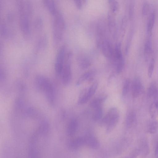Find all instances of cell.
Segmentation results:
<instances>
[{
	"instance_id": "6da1fadb",
	"label": "cell",
	"mask_w": 158,
	"mask_h": 158,
	"mask_svg": "<svg viewBox=\"0 0 158 158\" xmlns=\"http://www.w3.org/2000/svg\"><path fill=\"white\" fill-rule=\"evenodd\" d=\"M17 5L21 32L25 39H28L31 34V20L33 12L32 4L29 0H18Z\"/></svg>"
},
{
	"instance_id": "7a4b0ae2",
	"label": "cell",
	"mask_w": 158,
	"mask_h": 158,
	"mask_svg": "<svg viewBox=\"0 0 158 158\" xmlns=\"http://www.w3.org/2000/svg\"><path fill=\"white\" fill-rule=\"evenodd\" d=\"M34 81L37 88L44 93L49 103L52 105H53L55 91L51 81L46 76L38 75L35 77Z\"/></svg>"
},
{
	"instance_id": "3957f363",
	"label": "cell",
	"mask_w": 158,
	"mask_h": 158,
	"mask_svg": "<svg viewBox=\"0 0 158 158\" xmlns=\"http://www.w3.org/2000/svg\"><path fill=\"white\" fill-rule=\"evenodd\" d=\"M52 16L53 41L54 46H56L63 38L65 25L63 16L59 10Z\"/></svg>"
},
{
	"instance_id": "277c9868",
	"label": "cell",
	"mask_w": 158,
	"mask_h": 158,
	"mask_svg": "<svg viewBox=\"0 0 158 158\" xmlns=\"http://www.w3.org/2000/svg\"><path fill=\"white\" fill-rule=\"evenodd\" d=\"M72 56L70 52L66 53L64 63L60 77L62 83L65 85H68L71 80L72 74L70 60Z\"/></svg>"
},
{
	"instance_id": "5b68a950",
	"label": "cell",
	"mask_w": 158,
	"mask_h": 158,
	"mask_svg": "<svg viewBox=\"0 0 158 158\" xmlns=\"http://www.w3.org/2000/svg\"><path fill=\"white\" fill-rule=\"evenodd\" d=\"M66 54V46L63 45L60 48L57 52L55 62V73L59 77L64 63Z\"/></svg>"
},
{
	"instance_id": "8992f818",
	"label": "cell",
	"mask_w": 158,
	"mask_h": 158,
	"mask_svg": "<svg viewBox=\"0 0 158 158\" xmlns=\"http://www.w3.org/2000/svg\"><path fill=\"white\" fill-rule=\"evenodd\" d=\"M132 95L135 98L140 96L143 92L144 88L140 79L138 77L134 78L131 86Z\"/></svg>"
},
{
	"instance_id": "52a82bcc",
	"label": "cell",
	"mask_w": 158,
	"mask_h": 158,
	"mask_svg": "<svg viewBox=\"0 0 158 158\" xmlns=\"http://www.w3.org/2000/svg\"><path fill=\"white\" fill-rule=\"evenodd\" d=\"M101 48L103 54L106 57L114 60V49L109 40L105 39L102 43Z\"/></svg>"
},
{
	"instance_id": "ba28073f",
	"label": "cell",
	"mask_w": 158,
	"mask_h": 158,
	"mask_svg": "<svg viewBox=\"0 0 158 158\" xmlns=\"http://www.w3.org/2000/svg\"><path fill=\"white\" fill-rule=\"evenodd\" d=\"M152 102L149 108V112L152 118L158 117V91L151 99Z\"/></svg>"
},
{
	"instance_id": "9c48e42d",
	"label": "cell",
	"mask_w": 158,
	"mask_h": 158,
	"mask_svg": "<svg viewBox=\"0 0 158 158\" xmlns=\"http://www.w3.org/2000/svg\"><path fill=\"white\" fill-rule=\"evenodd\" d=\"M84 137L85 144L90 148L97 149L99 146V143L98 139L91 134H87Z\"/></svg>"
},
{
	"instance_id": "30bf717a",
	"label": "cell",
	"mask_w": 158,
	"mask_h": 158,
	"mask_svg": "<svg viewBox=\"0 0 158 158\" xmlns=\"http://www.w3.org/2000/svg\"><path fill=\"white\" fill-rule=\"evenodd\" d=\"M105 30L103 27L100 24H98L96 30V44L98 48H101L104 40Z\"/></svg>"
},
{
	"instance_id": "8fae6325",
	"label": "cell",
	"mask_w": 158,
	"mask_h": 158,
	"mask_svg": "<svg viewBox=\"0 0 158 158\" xmlns=\"http://www.w3.org/2000/svg\"><path fill=\"white\" fill-rule=\"evenodd\" d=\"M42 2L47 10L52 15L59 10L54 0H42Z\"/></svg>"
},
{
	"instance_id": "7c38bea8",
	"label": "cell",
	"mask_w": 158,
	"mask_h": 158,
	"mask_svg": "<svg viewBox=\"0 0 158 158\" xmlns=\"http://www.w3.org/2000/svg\"><path fill=\"white\" fill-rule=\"evenodd\" d=\"M95 73V70L93 69L86 72L82 75L77 80L76 85H79L86 80H91L94 76Z\"/></svg>"
},
{
	"instance_id": "4fadbf2b",
	"label": "cell",
	"mask_w": 158,
	"mask_h": 158,
	"mask_svg": "<svg viewBox=\"0 0 158 158\" xmlns=\"http://www.w3.org/2000/svg\"><path fill=\"white\" fill-rule=\"evenodd\" d=\"M137 121V117L135 113L133 111H129L127 113L126 124L127 126L131 127L135 125Z\"/></svg>"
},
{
	"instance_id": "5bb4252c",
	"label": "cell",
	"mask_w": 158,
	"mask_h": 158,
	"mask_svg": "<svg viewBox=\"0 0 158 158\" xmlns=\"http://www.w3.org/2000/svg\"><path fill=\"white\" fill-rule=\"evenodd\" d=\"M47 38L44 35L40 36L37 41L35 45V51L38 52L44 49L47 45Z\"/></svg>"
},
{
	"instance_id": "9a60e30c",
	"label": "cell",
	"mask_w": 158,
	"mask_h": 158,
	"mask_svg": "<svg viewBox=\"0 0 158 158\" xmlns=\"http://www.w3.org/2000/svg\"><path fill=\"white\" fill-rule=\"evenodd\" d=\"M158 91V84L155 81L152 82L148 87L147 91V96L151 99Z\"/></svg>"
},
{
	"instance_id": "2e32d148",
	"label": "cell",
	"mask_w": 158,
	"mask_h": 158,
	"mask_svg": "<svg viewBox=\"0 0 158 158\" xmlns=\"http://www.w3.org/2000/svg\"><path fill=\"white\" fill-rule=\"evenodd\" d=\"M79 66L83 69L89 67L91 65V60L89 58L85 56H81L77 58Z\"/></svg>"
},
{
	"instance_id": "e0dca14e",
	"label": "cell",
	"mask_w": 158,
	"mask_h": 158,
	"mask_svg": "<svg viewBox=\"0 0 158 158\" xmlns=\"http://www.w3.org/2000/svg\"><path fill=\"white\" fill-rule=\"evenodd\" d=\"M140 153L144 155H147L149 153V148L147 140L144 138L142 139L139 143V148Z\"/></svg>"
},
{
	"instance_id": "ac0fdd59",
	"label": "cell",
	"mask_w": 158,
	"mask_h": 158,
	"mask_svg": "<svg viewBox=\"0 0 158 158\" xmlns=\"http://www.w3.org/2000/svg\"><path fill=\"white\" fill-rule=\"evenodd\" d=\"M151 41L149 37L146 40L144 48V53L145 59L148 61L152 53Z\"/></svg>"
},
{
	"instance_id": "d6986e66",
	"label": "cell",
	"mask_w": 158,
	"mask_h": 158,
	"mask_svg": "<svg viewBox=\"0 0 158 158\" xmlns=\"http://www.w3.org/2000/svg\"><path fill=\"white\" fill-rule=\"evenodd\" d=\"M78 126V122L75 119L70 121L67 128V133L69 136L73 135L77 131Z\"/></svg>"
},
{
	"instance_id": "ffe728a7",
	"label": "cell",
	"mask_w": 158,
	"mask_h": 158,
	"mask_svg": "<svg viewBox=\"0 0 158 158\" xmlns=\"http://www.w3.org/2000/svg\"><path fill=\"white\" fill-rule=\"evenodd\" d=\"M85 144L84 137H78L71 141L69 144V148L72 149L79 148Z\"/></svg>"
},
{
	"instance_id": "44dd1931",
	"label": "cell",
	"mask_w": 158,
	"mask_h": 158,
	"mask_svg": "<svg viewBox=\"0 0 158 158\" xmlns=\"http://www.w3.org/2000/svg\"><path fill=\"white\" fill-rule=\"evenodd\" d=\"M156 18V15L155 12H153L150 15L147 22V32L148 35H151L155 24Z\"/></svg>"
},
{
	"instance_id": "7402d4cb",
	"label": "cell",
	"mask_w": 158,
	"mask_h": 158,
	"mask_svg": "<svg viewBox=\"0 0 158 158\" xmlns=\"http://www.w3.org/2000/svg\"><path fill=\"white\" fill-rule=\"evenodd\" d=\"M118 114V111L116 108L115 107L111 108L109 110L107 114L103 118L102 120V123L107 125L112 117Z\"/></svg>"
},
{
	"instance_id": "603a6c76",
	"label": "cell",
	"mask_w": 158,
	"mask_h": 158,
	"mask_svg": "<svg viewBox=\"0 0 158 158\" xmlns=\"http://www.w3.org/2000/svg\"><path fill=\"white\" fill-rule=\"evenodd\" d=\"M150 121L147 126V131L151 134H154L158 132V121L154 118Z\"/></svg>"
},
{
	"instance_id": "cb8c5ba5",
	"label": "cell",
	"mask_w": 158,
	"mask_h": 158,
	"mask_svg": "<svg viewBox=\"0 0 158 158\" xmlns=\"http://www.w3.org/2000/svg\"><path fill=\"white\" fill-rule=\"evenodd\" d=\"M119 118V114L112 117L107 124L106 131L110 132L117 125Z\"/></svg>"
},
{
	"instance_id": "d4e9b609",
	"label": "cell",
	"mask_w": 158,
	"mask_h": 158,
	"mask_svg": "<svg viewBox=\"0 0 158 158\" xmlns=\"http://www.w3.org/2000/svg\"><path fill=\"white\" fill-rule=\"evenodd\" d=\"M114 60L117 61L124 60L120 43L117 44L114 49Z\"/></svg>"
},
{
	"instance_id": "484cf974",
	"label": "cell",
	"mask_w": 158,
	"mask_h": 158,
	"mask_svg": "<svg viewBox=\"0 0 158 158\" xmlns=\"http://www.w3.org/2000/svg\"><path fill=\"white\" fill-rule=\"evenodd\" d=\"M34 30L37 32L41 31L43 27V22L41 18L40 17L35 18L33 22Z\"/></svg>"
},
{
	"instance_id": "4316f807",
	"label": "cell",
	"mask_w": 158,
	"mask_h": 158,
	"mask_svg": "<svg viewBox=\"0 0 158 158\" xmlns=\"http://www.w3.org/2000/svg\"><path fill=\"white\" fill-rule=\"evenodd\" d=\"M88 89H84L81 92L78 101V103L83 104L86 103L90 98L88 96Z\"/></svg>"
},
{
	"instance_id": "83f0119b",
	"label": "cell",
	"mask_w": 158,
	"mask_h": 158,
	"mask_svg": "<svg viewBox=\"0 0 158 158\" xmlns=\"http://www.w3.org/2000/svg\"><path fill=\"white\" fill-rule=\"evenodd\" d=\"M106 98L107 97L105 96L95 98L91 102L90 106L91 107L95 108L100 107Z\"/></svg>"
},
{
	"instance_id": "f1b7e54d",
	"label": "cell",
	"mask_w": 158,
	"mask_h": 158,
	"mask_svg": "<svg viewBox=\"0 0 158 158\" xmlns=\"http://www.w3.org/2000/svg\"><path fill=\"white\" fill-rule=\"evenodd\" d=\"M130 80L127 78L125 81L123 88L122 94L123 96L126 95L131 88V83Z\"/></svg>"
},
{
	"instance_id": "f546056e",
	"label": "cell",
	"mask_w": 158,
	"mask_h": 158,
	"mask_svg": "<svg viewBox=\"0 0 158 158\" xmlns=\"http://www.w3.org/2000/svg\"><path fill=\"white\" fill-rule=\"evenodd\" d=\"M95 110L93 115V119L94 120L97 121L101 118L102 115V110L100 106L95 108Z\"/></svg>"
},
{
	"instance_id": "4dcf8cb0",
	"label": "cell",
	"mask_w": 158,
	"mask_h": 158,
	"mask_svg": "<svg viewBox=\"0 0 158 158\" xmlns=\"http://www.w3.org/2000/svg\"><path fill=\"white\" fill-rule=\"evenodd\" d=\"M155 59L154 58H152L150 60L148 69V75L150 78L151 77L152 75L154 67Z\"/></svg>"
},
{
	"instance_id": "1f68e13d",
	"label": "cell",
	"mask_w": 158,
	"mask_h": 158,
	"mask_svg": "<svg viewBox=\"0 0 158 158\" xmlns=\"http://www.w3.org/2000/svg\"><path fill=\"white\" fill-rule=\"evenodd\" d=\"M98 84L97 82L93 83L88 89V94L90 98L94 94L98 87Z\"/></svg>"
},
{
	"instance_id": "d6a6232c",
	"label": "cell",
	"mask_w": 158,
	"mask_h": 158,
	"mask_svg": "<svg viewBox=\"0 0 158 158\" xmlns=\"http://www.w3.org/2000/svg\"><path fill=\"white\" fill-rule=\"evenodd\" d=\"M150 10V6L148 3L146 2H144L143 4L142 9V14L143 16L147 15L148 13Z\"/></svg>"
},
{
	"instance_id": "836d02e7",
	"label": "cell",
	"mask_w": 158,
	"mask_h": 158,
	"mask_svg": "<svg viewBox=\"0 0 158 158\" xmlns=\"http://www.w3.org/2000/svg\"><path fill=\"white\" fill-rule=\"evenodd\" d=\"M128 19L126 16L123 18L121 25V31L122 34H124L126 30L127 24Z\"/></svg>"
},
{
	"instance_id": "e575fe53",
	"label": "cell",
	"mask_w": 158,
	"mask_h": 158,
	"mask_svg": "<svg viewBox=\"0 0 158 158\" xmlns=\"http://www.w3.org/2000/svg\"><path fill=\"white\" fill-rule=\"evenodd\" d=\"M110 5V10L116 14L119 8V5L118 2L115 1Z\"/></svg>"
},
{
	"instance_id": "d590c367",
	"label": "cell",
	"mask_w": 158,
	"mask_h": 158,
	"mask_svg": "<svg viewBox=\"0 0 158 158\" xmlns=\"http://www.w3.org/2000/svg\"><path fill=\"white\" fill-rule=\"evenodd\" d=\"M124 60L117 61L116 71L118 73H119L122 71L124 68Z\"/></svg>"
},
{
	"instance_id": "8d00e7d4",
	"label": "cell",
	"mask_w": 158,
	"mask_h": 158,
	"mask_svg": "<svg viewBox=\"0 0 158 158\" xmlns=\"http://www.w3.org/2000/svg\"><path fill=\"white\" fill-rule=\"evenodd\" d=\"M73 1L77 8L79 10H81L83 3L82 0H73Z\"/></svg>"
},
{
	"instance_id": "74e56055",
	"label": "cell",
	"mask_w": 158,
	"mask_h": 158,
	"mask_svg": "<svg viewBox=\"0 0 158 158\" xmlns=\"http://www.w3.org/2000/svg\"><path fill=\"white\" fill-rule=\"evenodd\" d=\"M0 81H4L6 78V73L3 69L0 68Z\"/></svg>"
},
{
	"instance_id": "f35d334b",
	"label": "cell",
	"mask_w": 158,
	"mask_h": 158,
	"mask_svg": "<svg viewBox=\"0 0 158 158\" xmlns=\"http://www.w3.org/2000/svg\"><path fill=\"white\" fill-rule=\"evenodd\" d=\"M134 6L132 4H131L130 6L129 10V19H131L134 14Z\"/></svg>"
},
{
	"instance_id": "ab89813d",
	"label": "cell",
	"mask_w": 158,
	"mask_h": 158,
	"mask_svg": "<svg viewBox=\"0 0 158 158\" xmlns=\"http://www.w3.org/2000/svg\"><path fill=\"white\" fill-rule=\"evenodd\" d=\"M140 153L139 149L138 148L135 149L132 152L131 154V157H136Z\"/></svg>"
},
{
	"instance_id": "60d3db41",
	"label": "cell",
	"mask_w": 158,
	"mask_h": 158,
	"mask_svg": "<svg viewBox=\"0 0 158 158\" xmlns=\"http://www.w3.org/2000/svg\"><path fill=\"white\" fill-rule=\"evenodd\" d=\"M155 154L156 156H158V140L156 143L155 148Z\"/></svg>"
},
{
	"instance_id": "b9f144b4",
	"label": "cell",
	"mask_w": 158,
	"mask_h": 158,
	"mask_svg": "<svg viewBox=\"0 0 158 158\" xmlns=\"http://www.w3.org/2000/svg\"><path fill=\"white\" fill-rule=\"evenodd\" d=\"M115 1V0H108V2L109 5H110Z\"/></svg>"
}]
</instances>
